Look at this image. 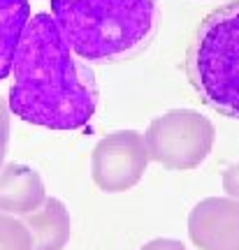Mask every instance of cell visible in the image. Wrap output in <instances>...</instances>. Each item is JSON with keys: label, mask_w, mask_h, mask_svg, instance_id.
Returning <instances> with one entry per match:
<instances>
[{"label": "cell", "mask_w": 239, "mask_h": 250, "mask_svg": "<svg viewBox=\"0 0 239 250\" xmlns=\"http://www.w3.org/2000/svg\"><path fill=\"white\" fill-rule=\"evenodd\" d=\"M223 190L225 195L239 202V162L237 165H230L228 169L223 171Z\"/></svg>", "instance_id": "cell-11"}, {"label": "cell", "mask_w": 239, "mask_h": 250, "mask_svg": "<svg viewBox=\"0 0 239 250\" xmlns=\"http://www.w3.org/2000/svg\"><path fill=\"white\" fill-rule=\"evenodd\" d=\"M149 162L142 132L114 130L102 137L91 153V176L102 192L116 195L137 186Z\"/></svg>", "instance_id": "cell-5"}, {"label": "cell", "mask_w": 239, "mask_h": 250, "mask_svg": "<svg viewBox=\"0 0 239 250\" xmlns=\"http://www.w3.org/2000/svg\"><path fill=\"white\" fill-rule=\"evenodd\" d=\"M9 114L49 130H81L97 109L93 70L70 51L51 14L28 21L14 56Z\"/></svg>", "instance_id": "cell-1"}, {"label": "cell", "mask_w": 239, "mask_h": 250, "mask_svg": "<svg viewBox=\"0 0 239 250\" xmlns=\"http://www.w3.org/2000/svg\"><path fill=\"white\" fill-rule=\"evenodd\" d=\"M0 250H30V234L21 218L0 213Z\"/></svg>", "instance_id": "cell-10"}, {"label": "cell", "mask_w": 239, "mask_h": 250, "mask_svg": "<svg viewBox=\"0 0 239 250\" xmlns=\"http://www.w3.org/2000/svg\"><path fill=\"white\" fill-rule=\"evenodd\" d=\"M186 74L207 107L239 121V0L214 9L195 28Z\"/></svg>", "instance_id": "cell-3"}, {"label": "cell", "mask_w": 239, "mask_h": 250, "mask_svg": "<svg viewBox=\"0 0 239 250\" xmlns=\"http://www.w3.org/2000/svg\"><path fill=\"white\" fill-rule=\"evenodd\" d=\"M188 236L200 250H239V202L207 197L188 215Z\"/></svg>", "instance_id": "cell-6"}, {"label": "cell", "mask_w": 239, "mask_h": 250, "mask_svg": "<svg viewBox=\"0 0 239 250\" xmlns=\"http://www.w3.org/2000/svg\"><path fill=\"white\" fill-rule=\"evenodd\" d=\"M30 21L28 0H0V81L7 79L14 65L19 42Z\"/></svg>", "instance_id": "cell-9"}, {"label": "cell", "mask_w": 239, "mask_h": 250, "mask_svg": "<svg viewBox=\"0 0 239 250\" xmlns=\"http://www.w3.org/2000/svg\"><path fill=\"white\" fill-rule=\"evenodd\" d=\"M9 144V107L7 102L0 98V153H7Z\"/></svg>", "instance_id": "cell-12"}, {"label": "cell", "mask_w": 239, "mask_h": 250, "mask_svg": "<svg viewBox=\"0 0 239 250\" xmlns=\"http://www.w3.org/2000/svg\"><path fill=\"white\" fill-rule=\"evenodd\" d=\"M30 234V250H63L70 241V211L61 199L47 197L42 206L21 218Z\"/></svg>", "instance_id": "cell-8"}, {"label": "cell", "mask_w": 239, "mask_h": 250, "mask_svg": "<svg viewBox=\"0 0 239 250\" xmlns=\"http://www.w3.org/2000/svg\"><path fill=\"white\" fill-rule=\"evenodd\" d=\"M214 139V123L195 109H172L156 116L144 132L149 160L177 171L200 167L212 153Z\"/></svg>", "instance_id": "cell-4"}, {"label": "cell", "mask_w": 239, "mask_h": 250, "mask_svg": "<svg viewBox=\"0 0 239 250\" xmlns=\"http://www.w3.org/2000/svg\"><path fill=\"white\" fill-rule=\"evenodd\" d=\"M45 199V181L33 167L21 162H7L0 167V213L24 218L40 208Z\"/></svg>", "instance_id": "cell-7"}, {"label": "cell", "mask_w": 239, "mask_h": 250, "mask_svg": "<svg viewBox=\"0 0 239 250\" xmlns=\"http://www.w3.org/2000/svg\"><path fill=\"white\" fill-rule=\"evenodd\" d=\"M140 250H188V248L177 239H153V241L144 243Z\"/></svg>", "instance_id": "cell-13"}, {"label": "cell", "mask_w": 239, "mask_h": 250, "mask_svg": "<svg viewBox=\"0 0 239 250\" xmlns=\"http://www.w3.org/2000/svg\"><path fill=\"white\" fill-rule=\"evenodd\" d=\"M51 19L79 61L114 65L140 56L158 33V0H51Z\"/></svg>", "instance_id": "cell-2"}]
</instances>
